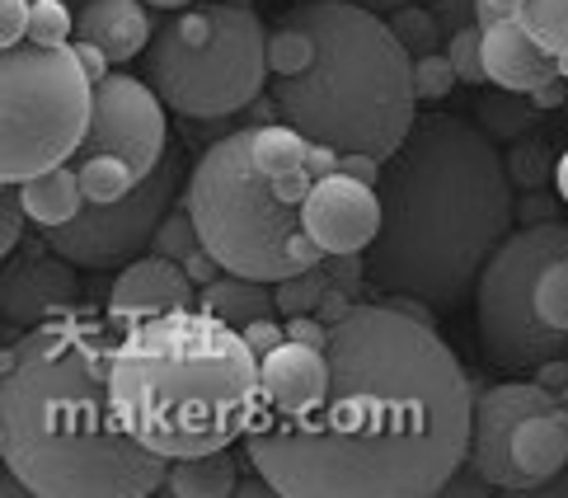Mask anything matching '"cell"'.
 I'll use <instances>...</instances> for the list:
<instances>
[{
	"label": "cell",
	"instance_id": "cell-1",
	"mask_svg": "<svg viewBox=\"0 0 568 498\" xmlns=\"http://www.w3.org/2000/svg\"><path fill=\"white\" fill-rule=\"evenodd\" d=\"M329 390L301 414L258 409L250 466L282 498H433L470 456L460 357L395 302H357L329 334Z\"/></svg>",
	"mask_w": 568,
	"mask_h": 498
},
{
	"label": "cell",
	"instance_id": "cell-2",
	"mask_svg": "<svg viewBox=\"0 0 568 498\" xmlns=\"http://www.w3.org/2000/svg\"><path fill=\"white\" fill-rule=\"evenodd\" d=\"M109 321L85 306L19 329L0 353V461L33 498H151L170 461L123 428Z\"/></svg>",
	"mask_w": 568,
	"mask_h": 498
},
{
	"label": "cell",
	"instance_id": "cell-3",
	"mask_svg": "<svg viewBox=\"0 0 568 498\" xmlns=\"http://www.w3.org/2000/svg\"><path fill=\"white\" fill-rule=\"evenodd\" d=\"M381 235L362 254L385 296H418L437 311L475 296L494 250L513 235V170L494 132L460 113H418L381 174Z\"/></svg>",
	"mask_w": 568,
	"mask_h": 498
},
{
	"label": "cell",
	"instance_id": "cell-4",
	"mask_svg": "<svg viewBox=\"0 0 568 498\" xmlns=\"http://www.w3.org/2000/svg\"><path fill=\"white\" fill-rule=\"evenodd\" d=\"M109 386L123 428L165 461L245 443L263 409L258 353L202 306L118 325Z\"/></svg>",
	"mask_w": 568,
	"mask_h": 498
},
{
	"label": "cell",
	"instance_id": "cell-5",
	"mask_svg": "<svg viewBox=\"0 0 568 498\" xmlns=\"http://www.w3.org/2000/svg\"><path fill=\"white\" fill-rule=\"evenodd\" d=\"M292 19L311 29L315 57L301 75L273 81L277 113L311 142L390 161L418 123L414 57L390 19L357 0H306Z\"/></svg>",
	"mask_w": 568,
	"mask_h": 498
},
{
	"label": "cell",
	"instance_id": "cell-6",
	"mask_svg": "<svg viewBox=\"0 0 568 498\" xmlns=\"http://www.w3.org/2000/svg\"><path fill=\"white\" fill-rule=\"evenodd\" d=\"M311 184L268 174L254 161V128H235L197 155L184 203L221 268L282 283L324 258L301 216Z\"/></svg>",
	"mask_w": 568,
	"mask_h": 498
},
{
	"label": "cell",
	"instance_id": "cell-7",
	"mask_svg": "<svg viewBox=\"0 0 568 498\" xmlns=\"http://www.w3.org/2000/svg\"><path fill=\"white\" fill-rule=\"evenodd\" d=\"M141 67L151 90L179 118H193V123L231 118L250 109L273 75L268 29L250 6H235V0L189 6L155 29Z\"/></svg>",
	"mask_w": 568,
	"mask_h": 498
},
{
	"label": "cell",
	"instance_id": "cell-8",
	"mask_svg": "<svg viewBox=\"0 0 568 498\" xmlns=\"http://www.w3.org/2000/svg\"><path fill=\"white\" fill-rule=\"evenodd\" d=\"M94 118V81L75 48H0V179L67 165Z\"/></svg>",
	"mask_w": 568,
	"mask_h": 498
},
{
	"label": "cell",
	"instance_id": "cell-9",
	"mask_svg": "<svg viewBox=\"0 0 568 498\" xmlns=\"http://www.w3.org/2000/svg\"><path fill=\"white\" fill-rule=\"evenodd\" d=\"M559 254H568V222H526L484 264L475 283V329L494 367L531 376L568 353V334L536 315V283Z\"/></svg>",
	"mask_w": 568,
	"mask_h": 498
},
{
	"label": "cell",
	"instance_id": "cell-10",
	"mask_svg": "<svg viewBox=\"0 0 568 498\" xmlns=\"http://www.w3.org/2000/svg\"><path fill=\"white\" fill-rule=\"evenodd\" d=\"M465 470L479 485L531 494L568 470V405L536 376L475 390Z\"/></svg>",
	"mask_w": 568,
	"mask_h": 498
},
{
	"label": "cell",
	"instance_id": "cell-11",
	"mask_svg": "<svg viewBox=\"0 0 568 498\" xmlns=\"http://www.w3.org/2000/svg\"><path fill=\"white\" fill-rule=\"evenodd\" d=\"M165 155H170L165 99L151 90L146 75L113 71L109 81H99L90 132L67 161L75 165L90 203H113V197L132 193Z\"/></svg>",
	"mask_w": 568,
	"mask_h": 498
},
{
	"label": "cell",
	"instance_id": "cell-12",
	"mask_svg": "<svg viewBox=\"0 0 568 498\" xmlns=\"http://www.w3.org/2000/svg\"><path fill=\"white\" fill-rule=\"evenodd\" d=\"M184 184V161L170 151L132 193L113 197V203H90L75 222L48 231L43 241L67 254L75 268L104 273V268H123L132 258L151 254L155 226L165 222V212L174 207V193Z\"/></svg>",
	"mask_w": 568,
	"mask_h": 498
},
{
	"label": "cell",
	"instance_id": "cell-13",
	"mask_svg": "<svg viewBox=\"0 0 568 498\" xmlns=\"http://www.w3.org/2000/svg\"><path fill=\"white\" fill-rule=\"evenodd\" d=\"M75 306H80V268L67 254H57L48 241H33V250L6 254V268H0V315H6V325L29 329Z\"/></svg>",
	"mask_w": 568,
	"mask_h": 498
},
{
	"label": "cell",
	"instance_id": "cell-14",
	"mask_svg": "<svg viewBox=\"0 0 568 498\" xmlns=\"http://www.w3.org/2000/svg\"><path fill=\"white\" fill-rule=\"evenodd\" d=\"M301 216L320 254H367L381 235V193L338 170L329 179H315Z\"/></svg>",
	"mask_w": 568,
	"mask_h": 498
},
{
	"label": "cell",
	"instance_id": "cell-15",
	"mask_svg": "<svg viewBox=\"0 0 568 498\" xmlns=\"http://www.w3.org/2000/svg\"><path fill=\"white\" fill-rule=\"evenodd\" d=\"M197 283L184 264H174L165 254H141L132 264L118 268L113 287L104 296V315L109 325H132L146 321V315H165V311H193L197 306Z\"/></svg>",
	"mask_w": 568,
	"mask_h": 498
},
{
	"label": "cell",
	"instance_id": "cell-16",
	"mask_svg": "<svg viewBox=\"0 0 568 498\" xmlns=\"http://www.w3.org/2000/svg\"><path fill=\"white\" fill-rule=\"evenodd\" d=\"M484 29V71L489 85L513 90V94H536L545 85L564 81V57H555L540 38L521 24V19H498Z\"/></svg>",
	"mask_w": 568,
	"mask_h": 498
},
{
	"label": "cell",
	"instance_id": "cell-17",
	"mask_svg": "<svg viewBox=\"0 0 568 498\" xmlns=\"http://www.w3.org/2000/svg\"><path fill=\"white\" fill-rule=\"evenodd\" d=\"M258 390L268 414H301L320 405L329 390V353L287 338V344L258 357Z\"/></svg>",
	"mask_w": 568,
	"mask_h": 498
},
{
	"label": "cell",
	"instance_id": "cell-18",
	"mask_svg": "<svg viewBox=\"0 0 568 498\" xmlns=\"http://www.w3.org/2000/svg\"><path fill=\"white\" fill-rule=\"evenodd\" d=\"M75 38L104 48L113 57V67L141 62L151 48V6L146 0H85L75 14Z\"/></svg>",
	"mask_w": 568,
	"mask_h": 498
},
{
	"label": "cell",
	"instance_id": "cell-19",
	"mask_svg": "<svg viewBox=\"0 0 568 498\" xmlns=\"http://www.w3.org/2000/svg\"><path fill=\"white\" fill-rule=\"evenodd\" d=\"M197 306L226 321L231 329H250L254 321H273L277 311V283H263V277H245V273H221L212 283H202Z\"/></svg>",
	"mask_w": 568,
	"mask_h": 498
},
{
	"label": "cell",
	"instance_id": "cell-20",
	"mask_svg": "<svg viewBox=\"0 0 568 498\" xmlns=\"http://www.w3.org/2000/svg\"><path fill=\"white\" fill-rule=\"evenodd\" d=\"M19 197H24L29 222L43 226V231L67 226V222H75V216L90 207L85 189H80L75 165H52V170H43V174L19 179Z\"/></svg>",
	"mask_w": 568,
	"mask_h": 498
},
{
	"label": "cell",
	"instance_id": "cell-21",
	"mask_svg": "<svg viewBox=\"0 0 568 498\" xmlns=\"http://www.w3.org/2000/svg\"><path fill=\"white\" fill-rule=\"evenodd\" d=\"M165 489L174 498H231L240 494V461L231 447L202 451V456H179L170 461Z\"/></svg>",
	"mask_w": 568,
	"mask_h": 498
},
{
	"label": "cell",
	"instance_id": "cell-22",
	"mask_svg": "<svg viewBox=\"0 0 568 498\" xmlns=\"http://www.w3.org/2000/svg\"><path fill=\"white\" fill-rule=\"evenodd\" d=\"M311 146H315L311 136L301 128H292L287 118L254 128V161L277 179H315L311 174Z\"/></svg>",
	"mask_w": 568,
	"mask_h": 498
},
{
	"label": "cell",
	"instance_id": "cell-23",
	"mask_svg": "<svg viewBox=\"0 0 568 498\" xmlns=\"http://www.w3.org/2000/svg\"><path fill=\"white\" fill-rule=\"evenodd\" d=\"M315 57V38L306 24H296L287 14V24L268 29V67H273V81H287V75H301Z\"/></svg>",
	"mask_w": 568,
	"mask_h": 498
},
{
	"label": "cell",
	"instance_id": "cell-24",
	"mask_svg": "<svg viewBox=\"0 0 568 498\" xmlns=\"http://www.w3.org/2000/svg\"><path fill=\"white\" fill-rule=\"evenodd\" d=\"M151 250L165 254V258H174V264H193V258L207 250V245H202V235H197V222H193V207H189V203H174V207L165 212V222L155 226Z\"/></svg>",
	"mask_w": 568,
	"mask_h": 498
},
{
	"label": "cell",
	"instance_id": "cell-25",
	"mask_svg": "<svg viewBox=\"0 0 568 498\" xmlns=\"http://www.w3.org/2000/svg\"><path fill=\"white\" fill-rule=\"evenodd\" d=\"M390 19V29H395V38H399V48L414 57H428V52H442L446 43H442V19L433 14V10H423V6H404V10H395V14H385Z\"/></svg>",
	"mask_w": 568,
	"mask_h": 498
},
{
	"label": "cell",
	"instance_id": "cell-26",
	"mask_svg": "<svg viewBox=\"0 0 568 498\" xmlns=\"http://www.w3.org/2000/svg\"><path fill=\"white\" fill-rule=\"evenodd\" d=\"M536 315L550 329L568 334V254H559L555 264H545L536 283Z\"/></svg>",
	"mask_w": 568,
	"mask_h": 498
},
{
	"label": "cell",
	"instance_id": "cell-27",
	"mask_svg": "<svg viewBox=\"0 0 568 498\" xmlns=\"http://www.w3.org/2000/svg\"><path fill=\"white\" fill-rule=\"evenodd\" d=\"M442 52L452 57L460 85H489V71H484V29H479V19H475V24L452 29V38H446Z\"/></svg>",
	"mask_w": 568,
	"mask_h": 498
},
{
	"label": "cell",
	"instance_id": "cell-28",
	"mask_svg": "<svg viewBox=\"0 0 568 498\" xmlns=\"http://www.w3.org/2000/svg\"><path fill=\"white\" fill-rule=\"evenodd\" d=\"M521 24L531 29L555 57L568 62V0H526Z\"/></svg>",
	"mask_w": 568,
	"mask_h": 498
},
{
	"label": "cell",
	"instance_id": "cell-29",
	"mask_svg": "<svg viewBox=\"0 0 568 498\" xmlns=\"http://www.w3.org/2000/svg\"><path fill=\"white\" fill-rule=\"evenodd\" d=\"M75 38V14L62 0H33V24H29V43L38 48H67Z\"/></svg>",
	"mask_w": 568,
	"mask_h": 498
},
{
	"label": "cell",
	"instance_id": "cell-30",
	"mask_svg": "<svg viewBox=\"0 0 568 498\" xmlns=\"http://www.w3.org/2000/svg\"><path fill=\"white\" fill-rule=\"evenodd\" d=\"M460 85V75L452 67V57L446 52H428L414 62V90H418V104H442L446 94Z\"/></svg>",
	"mask_w": 568,
	"mask_h": 498
},
{
	"label": "cell",
	"instance_id": "cell-31",
	"mask_svg": "<svg viewBox=\"0 0 568 498\" xmlns=\"http://www.w3.org/2000/svg\"><path fill=\"white\" fill-rule=\"evenodd\" d=\"M24 226H29V212H24V197H19V184L0 179V254H14L24 245Z\"/></svg>",
	"mask_w": 568,
	"mask_h": 498
},
{
	"label": "cell",
	"instance_id": "cell-32",
	"mask_svg": "<svg viewBox=\"0 0 568 498\" xmlns=\"http://www.w3.org/2000/svg\"><path fill=\"white\" fill-rule=\"evenodd\" d=\"M29 24H33V0H0V48L29 43Z\"/></svg>",
	"mask_w": 568,
	"mask_h": 498
},
{
	"label": "cell",
	"instance_id": "cell-33",
	"mask_svg": "<svg viewBox=\"0 0 568 498\" xmlns=\"http://www.w3.org/2000/svg\"><path fill=\"white\" fill-rule=\"evenodd\" d=\"M282 325H287V338H296V344L329 348V334H334V325H324L320 315H292V321H282Z\"/></svg>",
	"mask_w": 568,
	"mask_h": 498
},
{
	"label": "cell",
	"instance_id": "cell-34",
	"mask_svg": "<svg viewBox=\"0 0 568 498\" xmlns=\"http://www.w3.org/2000/svg\"><path fill=\"white\" fill-rule=\"evenodd\" d=\"M245 334V344L263 357V353H273L277 344H287V325H282V315H273V321H254L250 329H240Z\"/></svg>",
	"mask_w": 568,
	"mask_h": 498
},
{
	"label": "cell",
	"instance_id": "cell-35",
	"mask_svg": "<svg viewBox=\"0 0 568 498\" xmlns=\"http://www.w3.org/2000/svg\"><path fill=\"white\" fill-rule=\"evenodd\" d=\"M71 48H75V57H80V67H85V75L99 85V81H109L113 75V57L104 52V48H94V43H85V38H71Z\"/></svg>",
	"mask_w": 568,
	"mask_h": 498
},
{
	"label": "cell",
	"instance_id": "cell-36",
	"mask_svg": "<svg viewBox=\"0 0 568 498\" xmlns=\"http://www.w3.org/2000/svg\"><path fill=\"white\" fill-rule=\"evenodd\" d=\"M526 0H475V19L479 24H498V19H521Z\"/></svg>",
	"mask_w": 568,
	"mask_h": 498
},
{
	"label": "cell",
	"instance_id": "cell-37",
	"mask_svg": "<svg viewBox=\"0 0 568 498\" xmlns=\"http://www.w3.org/2000/svg\"><path fill=\"white\" fill-rule=\"evenodd\" d=\"M357 6H367V10H376V14H395V10H404V6H418V0H357Z\"/></svg>",
	"mask_w": 568,
	"mask_h": 498
},
{
	"label": "cell",
	"instance_id": "cell-38",
	"mask_svg": "<svg viewBox=\"0 0 568 498\" xmlns=\"http://www.w3.org/2000/svg\"><path fill=\"white\" fill-rule=\"evenodd\" d=\"M536 104H540V109H555V104H564V85L555 81V85H545V90H536Z\"/></svg>",
	"mask_w": 568,
	"mask_h": 498
},
{
	"label": "cell",
	"instance_id": "cell-39",
	"mask_svg": "<svg viewBox=\"0 0 568 498\" xmlns=\"http://www.w3.org/2000/svg\"><path fill=\"white\" fill-rule=\"evenodd\" d=\"M555 189H559V197H564V207H568V151L555 161Z\"/></svg>",
	"mask_w": 568,
	"mask_h": 498
},
{
	"label": "cell",
	"instance_id": "cell-40",
	"mask_svg": "<svg viewBox=\"0 0 568 498\" xmlns=\"http://www.w3.org/2000/svg\"><path fill=\"white\" fill-rule=\"evenodd\" d=\"M146 6H151V10H189L193 0H146Z\"/></svg>",
	"mask_w": 568,
	"mask_h": 498
},
{
	"label": "cell",
	"instance_id": "cell-41",
	"mask_svg": "<svg viewBox=\"0 0 568 498\" xmlns=\"http://www.w3.org/2000/svg\"><path fill=\"white\" fill-rule=\"evenodd\" d=\"M235 6H250V0H235Z\"/></svg>",
	"mask_w": 568,
	"mask_h": 498
},
{
	"label": "cell",
	"instance_id": "cell-42",
	"mask_svg": "<svg viewBox=\"0 0 568 498\" xmlns=\"http://www.w3.org/2000/svg\"><path fill=\"white\" fill-rule=\"evenodd\" d=\"M296 6H306V0H296Z\"/></svg>",
	"mask_w": 568,
	"mask_h": 498
}]
</instances>
